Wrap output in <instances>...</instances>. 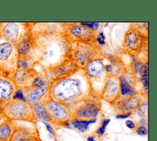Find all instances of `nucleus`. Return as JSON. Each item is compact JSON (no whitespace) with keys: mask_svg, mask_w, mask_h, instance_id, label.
<instances>
[{"mask_svg":"<svg viewBox=\"0 0 157 141\" xmlns=\"http://www.w3.org/2000/svg\"><path fill=\"white\" fill-rule=\"evenodd\" d=\"M83 85L78 78L67 77L54 80L50 82L48 96L50 99L63 104L70 110L82 99L88 97Z\"/></svg>","mask_w":157,"mask_h":141,"instance_id":"nucleus-1","label":"nucleus"},{"mask_svg":"<svg viewBox=\"0 0 157 141\" xmlns=\"http://www.w3.org/2000/svg\"><path fill=\"white\" fill-rule=\"evenodd\" d=\"M148 23L131 24L124 37L123 47L131 56H136L147 47Z\"/></svg>","mask_w":157,"mask_h":141,"instance_id":"nucleus-2","label":"nucleus"},{"mask_svg":"<svg viewBox=\"0 0 157 141\" xmlns=\"http://www.w3.org/2000/svg\"><path fill=\"white\" fill-rule=\"evenodd\" d=\"M71 45L64 57L72 60L79 69H83L93 59L103 58L99 47L96 44L72 42Z\"/></svg>","mask_w":157,"mask_h":141,"instance_id":"nucleus-3","label":"nucleus"},{"mask_svg":"<svg viewBox=\"0 0 157 141\" xmlns=\"http://www.w3.org/2000/svg\"><path fill=\"white\" fill-rule=\"evenodd\" d=\"M19 56L15 44H0V75L13 79L18 66Z\"/></svg>","mask_w":157,"mask_h":141,"instance_id":"nucleus-4","label":"nucleus"},{"mask_svg":"<svg viewBox=\"0 0 157 141\" xmlns=\"http://www.w3.org/2000/svg\"><path fill=\"white\" fill-rule=\"evenodd\" d=\"M2 110L6 118L10 121H23L33 123L37 121L32 106L26 102L12 99Z\"/></svg>","mask_w":157,"mask_h":141,"instance_id":"nucleus-5","label":"nucleus"},{"mask_svg":"<svg viewBox=\"0 0 157 141\" xmlns=\"http://www.w3.org/2000/svg\"><path fill=\"white\" fill-rule=\"evenodd\" d=\"M101 110V104L93 98L86 97L76 104L71 110L72 118L89 120L96 118Z\"/></svg>","mask_w":157,"mask_h":141,"instance_id":"nucleus-6","label":"nucleus"},{"mask_svg":"<svg viewBox=\"0 0 157 141\" xmlns=\"http://www.w3.org/2000/svg\"><path fill=\"white\" fill-rule=\"evenodd\" d=\"M64 37L70 43L80 42L96 44L95 32L90 28L80 25L73 24L69 26L64 32Z\"/></svg>","mask_w":157,"mask_h":141,"instance_id":"nucleus-7","label":"nucleus"},{"mask_svg":"<svg viewBox=\"0 0 157 141\" xmlns=\"http://www.w3.org/2000/svg\"><path fill=\"white\" fill-rule=\"evenodd\" d=\"M42 102L44 104L54 124L62 125L64 121H71L72 119L71 111L63 104L54 101L50 97H48Z\"/></svg>","mask_w":157,"mask_h":141,"instance_id":"nucleus-8","label":"nucleus"},{"mask_svg":"<svg viewBox=\"0 0 157 141\" xmlns=\"http://www.w3.org/2000/svg\"><path fill=\"white\" fill-rule=\"evenodd\" d=\"M102 60V59H93L83 69L90 88L94 83H100L103 82V79L107 80L108 74L105 70Z\"/></svg>","mask_w":157,"mask_h":141,"instance_id":"nucleus-9","label":"nucleus"},{"mask_svg":"<svg viewBox=\"0 0 157 141\" xmlns=\"http://www.w3.org/2000/svg\"><path fill=\"white\" fill-rule=\"evenodd\" d=\"M100 96L111 104H113L120 96V82L117 75L108 74Z\"/></svg>","mask_w":157,"mask_h":141,"instance_id":"nucleus-10","label":"nucleus"},{"mask_svg":"<svg viewBox=\"0 0 157 141\" xmlns=\"http://www.w3.org/2000/svg\"><path fill=\"white\" fill-rule=\"evenodd\" d=\"M50 82L44 81L39 86L30 85L29 86L21 88L25 97L26 102L31 106L42 102V97L48 93Z\"/></svg>","mask_w":157,"mask_h":141,"instance_id":"nucleus-11","label":"nucleus"},{"mask_svg":"<svg viewBox=\"0 0 157 141\" xmlns=\"http://www.w3.org/2000/svg\"><path fill=\"white\" fill-rule=\"evenodd\" d=\"M142 101L141 97L137 94L131 97L120 96L112 105L117 114L132 113L137 110Z\"/></svg>","mask_w":157,"mask_h":141,"instance_id":"nucleus-12","label":"nucleus"},{"mask_svg":"<svg viewBox=\"0 0 157 141\" xmlns=\"http://www.w3.org/2000/svg\"><path fill=\"white\" fill-rule=\"evenodd\" d=\"M79 68L70 59L65 58L59 64L50 68L53 80L65 78L75 74Z\"/></svg>","mask_w":157,"mask_h":141,"instance_id":"nucleus-13","label":"nucleus"},{"mask_svg":"<svg viewBox=\"0 0 157 141\" xmlns=\"http://www.w3.org/2000/svg\"><path fill=\"white\" fill-rule=\"evenodd\" d=\"M17 89L13 79L0 75V110L12 99Z\"/></svg>","mask_w":157,"mask_h":141,"instance_id":"nucleus-14","label":"nucleus"},{"mask_svg":"<svg viewBox=\"0 0 157 141\" xmlns=\"http://www.w3.org/2000/svg\"><path fill=\"white\" fill-rule=\"evenodd\" d=\"M33 37L31 31H26L21 34L17 39L15 46L18 51L19 59L26 61L29 53L33 45Z\"/></svg>","mask_w":157,"mask_h":141,"instance_id":"nucleus-15","label":"nucleus"},{"mask_svg":"<svg viewBox=\"0 0 157 141\" xmlns=\"http://www.w3.org/2000/svg\"><path fill=\"white\" fill-rule=\"evenodd\" d=\"M37 77L35 70L27 67L18 66L16 74L13 78L17 88H23L31 85L34 78Z\"/></svg>","mask_w":157,"mask_h":141,"instance_id":"nucleus-16","label":"nucleus"},{"mask_svg":"<svg viewBox=\"0 0 157 141\" xmlns=\"http://www.w3.org/2000/svg\"><path fill=\"white\" fill-rule=\"evenodd\" d=\"M18 25L15 23H1V37L7 42L15 44L18 37Z\"/></svg>","mask_w":157,"mask_h":141,"instance_id":"nucleus-17","label":"nucleus"},{"mask_svg":"<svg viewBox=\"0 0 157 141\" xmlns=\"http://www.w3.org/2000/svg\"><path fill=\"white\" fill-rule=\"evenodd\" d=\"M120 96L123 97H131L137 94V91L134 86L131 85L129 79L124 74H121L119 77Z\"/></svg>","mask_w":157,"mask_h":141,"instance_id":"nucleus-18","label":"nucleus"},{"mask_svg":"<svg viewBox=\"0 0 157 141\" xmlns=\"http://www.w3.org/2000/svg\"><path fill=\"white\" fill-rule=\"evenodd\" d=\"M15 129L13 131L10 138V141H27L28 137L36 134L35 131L25 126L18 125L15 121Z\"/></svg>","mask_w":157,"mask_h":141,"instance_id":"nucleus-19","label":"nucleus"},{"mask_svg":"<svg viewBox=\"0 0 157 141\" xmlns=\"http://www.w3.org/2000/svg\"><path fill=\"white\" fill-rule=\"evenodd\" d=\"M15 129V122L6 118L0 124V141H10Z\"/></svg>","mask_w":157,"mask_h":141,"instance_id":"nucleus-20","label":"nucleus"},{"mask_svg":"<svg viewBox=\"0 0 157 141\" xmlns=\"http://www.w3.org/2000/svg\"><path fill=\"white\" fill-rule=\"evenodd\" d=\"M33 112L37 120L41 121H45L48 123H53L54 122L50 116L49 115L44 104L42 102H39L32 106Z\"/></svg>","mask_w":157,"mask_h":141,"instance_id":"nucleus-21","label":"nucleus"},{"mask_svg":"<svg viewBox=\"0 0 157 141\" xmlns=\"http://www.w3.org/2000/svg\"><path fill=\"white\" fill-rule=\"evenodd\" d=\"M96 121V118H92L89 120H78L76 118H72L71 120V124L72 126L77 129L82 133H83L88 131L89 128V126L91 124L94 123Z\"/></svg>","mask_w":157,"mask_h":141,"instance_id":"nucleus-22","label":"nucleus"},{"mask_svg":"<svg viewBox=\"0 0 157 141\" xmlns=\"http://www.w3.org/2000/svg\"><path fill=\"white\" fill-rule=\"evenodd\" d=\"M140 75L144 89L145 92H147L148 87V63L147 62L143 64L140 72Z\"/></svg>","mask_w":157,"mask_h":141,"instance_id":"nucleus-23","label":"nucleus"},{"mask_svg":"<svg viewBox=\"0 0 157 141\" xmlns=\"http://www.w3.org/2000/svg\"><path fill=\"white\" fill-rule=\"evenodd\" d=\"M110 122V118H105V119H104L102 120V123H101V126L99 128H98L97 130L95 132V133L96 134V135L98 137H101L102 136H103V135L104 134V133L105 132L106 127L109 124Z\"/></svg>","mask_w":157,"mask_h":141,"instance_id":"nucleus-24","label":"nucleus"},{"mask_svg":"<svg viewBox=\"0 0 157 141\" xmlns=\"http://www.w3.org/2000/svg\"><path fill=\"white\" fill-rule=\"evenodd\" d=\"M148 108V103L146 101H142L138 109H137V114L142 118H145L147 116V112Z\"/></svg>","mask_w":157,"mask_h":141,"instance_id":"nucleus-25","label":"nucleus"},{"mask_svg":"<svg viewBox=\"0 0 157 141\" xmlns=\"http://www.w3.org/2000/svg\"><path fill=\"white\" fill-rule=\"evenodd\" d=\"M12 99L23 101V102H26L25 97V96H24V94H23V90L21 88H17L15 93H14V94L13 96Z\"/></svg>","mask_w":157,"mask_h":141,"instance_id":"nucleus-26","label":"nucleus"},{"mask_svg":"<svg viewBox=\"0 0 157 141\" xmlns=\"http://www.w3.org/2000/svg\"><path fill=\"white\" fill-rule=\"evenodd\" d=\"M80 25L86 28H88L92 31H94L99 28V24L97 22H80Z\"/></svg>","mask_w":157,"mask_h":141,"instance_id":"nucleus-27","label":"nucleus"},{"mask_svg":"<svg viewBox=\"0 0 157 141\" xmlns=\"http://www.w3.org/2000/svg\"><path fill=\"white\" fill-rule=\"evenodd\" d=\"M136 132L137 135L141 136H146L148 134V131L146 127L143 126H139L136 129Z\"/></svg>","mask_w":157,"mask_h":141,"instance_id":"nucleus-28","label":"nucleus"},{"mask_svg":"<svg viewBox=\"0 0 157 141\" xmlns=\"http://www.w3.org/2000/svg\"><path fill=\"white\" fill-rule=\"evenodd\" d=\"M42 123H44V124L45 126V128H46L47 131H48L51 135H53V136L55 137V136H56L55 131V129L53 128V127L50 125V124L48 123H47V122H45V121H42Z\"/></svg>","mask_w":157,"mask_h":141,"instance_id":"nucleus-29","label":"nucleus"},{"mask_svg":"<svg viewBox=\"0 0 157 141\" xmlns=\"http://www.w3.org/2000/svg\"><path fill=\"white\" fill-rule=\"evenodd\" d=\"M96 40L100 45H104L105 44V36L103 32H99Z\"/></svg>","mask_w":157,"mask_h":141,"instance_id":"nucleus-30","label":"nucleus"},{"mask_svg":"<svg viewBox=\"0 0 157 141\" xmlns=\"http://www.w3.org/2000/svg\"><path fill=\"white\" fill-rule=\"evenodd\" d=\"M125 124H126V126L130 129H134L136 128L135 123L131 120H127L125 121Z\"/></svg>","mask_w":157,"mask_h":141,"instance_id":"nucleus-31","label":"nucleus"},{"mask_svg":"<svg viewBox=\"0 0 157 141\" xmlns=\"http://www.w3.org/2000/svg\"><path fill=\"white\" fill-rule=\"evenodd\" d=\"M132 115V113H121V114H117L116 118L117 119H126L129 118Z\"/></svg>","mask_w":157,"mask_h":141,"instance_id":"nucleus-32","label":"nucleus"},{"mask_svg":"<svg viewBox=\"0 0 157 141\" xmlns=\"http://www.w3.org/2000/svg\"><path fill=\"white\" fill-rule=\"evenodd\" d=\"M27 141H42V140L40 139V138L37 135L34 134V135H30L28 137Z\"/></svg>","mask_w":157,"mask_h":141,"instance_id":"nucleus-33","label":"nucleus"},{"mask_svg":"<svg viewBox=\"0 0 157 141\" xmlns=\"http://www.w3.org/2000/svg\"><path fill=\"white\" fill-rule=\"evenodd\" d=\"M139 126H145L146 127L147 126V121H146V119L145 118H141L140 121H139Z\"/></svg>","mask_w":157,"mask_h":141,"instance_id":"nucleus-34","label":"nucleus"},{"mask_svg":"<svg viewBox=\"0 0 157 141\" xmlns=\"http://www.w3.org/2000/svg\"><path fill=\"white\" fill-rule=\"evenodd\" d=\"M6 116L4 114V113L2 112V110H0V124L6 119Z\"/></svg>","mask_w":157,"mask_h":141,"instance_id":"nucleus-35","label":"nucleus"},{"mask_svg":"<svg viewBox=\"0 0 157 141\" xmlns=\"http://www.w3.org/2000/svg\"><path fill=\"white\" fill-rule=\"evenodd\" d=\"M87 141H96V140L95 139V137L94 136H89L87 137L86 139Z\"/></svg>","mask_w":157,"mask_h":141,"instance_id":"nucleus-36","label":"nucleus"},{"mask_svg":"<svg viewBox=\"0 0 157 141\" xmlns=\"http://www.w3.org/2000/svg\"><path fill=\"white\" fill-rule=\"evenodd\" d=\"M1 23H0V38L1 37Z\"/></svg>","mask_w":157,"mask_h":141,"instance_id":"nucleus-37","label":"nucleus"},{"mask_svg":"<svg viewBox=\"0 0 157 141\" xmlns=\"http://www.w3.org/2000/svg\"><path fill=\"white\" fill-rule=\"evenodd\" d=\"M54 141H58V140L55 137V138H54Z\"/></svg>","mask_w":157,"mask_h":141,"instance_id":"nucleus-38","label":"nucleus"}]
</instances>
